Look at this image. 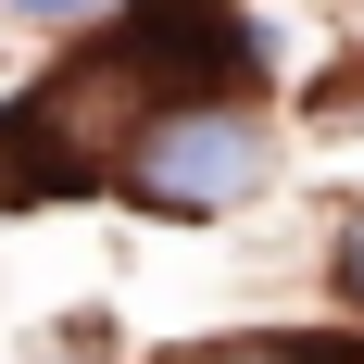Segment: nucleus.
<instances>
[{"mask_svg":"<svg viewBox=\"0 0 364 364\" xmlns=\"http://www.w3.org/2000/svg\"><path fill=\"white\" fill-rule=\"evenodd\" d=\"M113 176H126V201H151V214H176V226L239 214L264 188V126L226 113V101H164L139 139L113 151Z\"/></svg>","mask_w":364,"mask_h":364,"instance_id":"f257e3e1","label":"nucleus"},{"mask_svg":"<svg viewBox=\"0 0 364 364\" xmlns=\"http://www.w3.org/2000/svg\"><path fill=\"white\" fill-rule=\"evenodd\" d=\"M101 50L139 75L151 101H226V88L264 63V38L239 26L226 0H126V26H113Z\"/></svg>","mask_w":364,"mask_h":364,"instance_id":"f03ea898","label":"nucleus"},{"mask_svg":"<svg viewBox=\"0 0 364 364\" xmlns=\"http://www.w3.org/2000/svg\"><path fill=\"white\" fill-rule=\"evenodd\" d=\"M0 188H26V201H75V188H101V151L63 126L50 88L0 101Z\"/></svg>","mask_w":364,"mask_h":364,"instance_id":"7ed1b4c3","label":"nucleus"},{"mask_svg":"<svg viewBox=\"0 0 364 364\" xmlns=\"http://www.w3.org/2000/svg\"><path fill=\"white\" fill-rule=\"evenodd\" d=\"M176 364H352V339H214V352H176Z\"/></svg>","mask_w":364,"mask_h":364,"instance_id":"20e7f679","label":"nucleus"},{"mask_svg":"<svg viewBox=\"0 0 364 364\" xmlns=\"http://www.w3.org/2000/svg\"><path fill=\"white\" fill-rule=\"evenodd\" d=\"M339 301H352V314H364V201H352V214H339Z\"/></svg>","mask_w":364,"mask_h":364,"instance_id":"39448f33","label":"nucleus"},{"mask_svg":"<svg viewBox=\"0 0 364 364\" xmlns=\"http://www.w3.org/2000/svg\"><path fill=\"white\" fill-rule=\"evenodd\" d=\"M0 13H26V26H88L101 0H0Z\"/></svg>","mask_w":364,"mask_h":364,"instance_id":"423d86ee","label":"nucleus"}]
</instances>
